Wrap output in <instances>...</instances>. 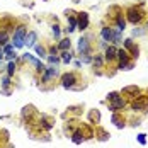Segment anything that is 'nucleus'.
<instances>
[{"mask_svg":"<svg viewBox=\"0 0 148 148\" xmlns=\"http://www.w3.org/2000/svg\"><path fill=\"white\" fill-rule=\"evenodd\" d=\"M60 85L68 90H80L85 85H80V77L77 72H66L60 75Z\"/></svg>","mask_w":148,"mask_h":148,"instance_id":"f257e3e1","label":"nucleus"},{"mask_svg":"<svg viewBox=\"0 0 148 148\" xmlns=\"http://www.w3.org/2000/svg\"><path fill=\"white\" fill-rule=\"evenodd\" d=\"M124 17H126V22L138 26L143 22V19L147 17V12L141 9V5H130L126 10H124Z\"/></svg>","mask_w":148,"mask_h":148,"instance_id":"f03ea898","label":"nucleus"},{"mask_svg":"<svg viewBox=\"0 0 148 148\" xmlns=\"http://www.w3.org/2000/svg\"><path fill=\"white\" fill-rule=\"evenodd\" d=\"M60 70L58 66H55V65H46V70L43 73L39 75V82H41V85H48L46 90H49L53 87V84L56 82V78H60Z\"/></svg>","mask_w":148,"mask_h":148,"instance_id":"7ed1b4c3","label":"nucleus"},{"mask_svg":"<svg viewBox=\"0 0 148 148\" xmlns=\"http://www.w3.org/2000/svg\"><path fill=\"white\" fill-rule=\"evenodd\" d=\"M27 24H17V27L14 29L12 36H10V43L14 45L15 49H21L24 48V41H26V36H27Z\"/></svg>","mask_w":148,"mask_h":148,"instance_id":"20e7f679","label":"nucleus"},{"mask_svg":"<svg viewBox=\"0 0 148 148\" xmlns=\"http://www.w3.org/2000/svg\"><path fill=\"white\" fill-rule=\"evenodd\" d=\"M130 109L133 112H143V114H148V95L147 94H140L138 97L131 99V102H128Z\"/></svg>","mask_w":148,"mask_h":148,"instance_id":"39448f33","label":"nucleus"},{"mask_svg":"<svg viewBox=\"0 0 148 148\" xmlns=\"http://www.w3.org/2000/svg\"><path fill=\"white\" fill-rule=\"evenodd\" d=\"M38 111H36V107L34 106H24L22 107V111H21V118L22 121L26 123V124H29V126H34L36 124V121H38Z\"/></svg>","mask_w":148,"mask_h":148,"instance_id":"423d86ee","label":"nucleus"},{"mask_svg":"<svg viewBox=\"0 0 148 148\" xmlns=\"http://www.w3.org/2000/svg\"><path fill=\"white\" fill-rule=\"evenodd\" d=\"M34 126L38 128V131H51L55 126V119L48 114H41V116H38V121Z\"/></svg>","mask_w":148,"mask_h":148,"instance_id":"0eeeda50","label":"nucleus"},{"mask_svg":"<svg viewBox=\"0 0 148 148\" xmlns=\"http://www.w3.org/2000/svg\"><path fill=\"white\" fill-rule=\"evenodd\" d=\"M77 51L78 55H92L94 53V48H92V41H90L89 36H82L77 43Z\"/></svg>","mask_w":148,"mask_h":148,"instance_id":"6e6552de","label":"nucleus"},{"mask_svg":"<svg viewBox=\"0 0 148 148\" xmlns=\"http://www.w3.org/2000/svg\"><path fill=\"white\" fill-rule=\"evenodd\" d=\"M126 107H128V99H126L124 95H119L118 99L107 102V109H109L111 112H123Z\"/></svg>","mask_w":148,"mask_h":148,"instance_id":"1a4fd4ad","label":"nucleus"},{"mask_svg":"<svg viewBox=\"0 0 148 148\" xmlns=\"http://www.w3.org/2000/svg\"><path fill=\"white\" fill-rule=\"evenodd\" d=\"M15 27H17L15 17H12V15H3V17H0V29L2 31H7V32L12 34Z\"/></svg>","mask_w":148,"mask_h":148,"instance_id":"9d476101","label":"nucleus"},{"mask_svg":"<svg viewBox=\"0 0 148 148\" xmlns=\"http://www.w3.org/2000/svg\"><path fill=\"white\" fill-rule=\"evenodd\" d=\"M65 17H66V21H68V26L65 27V32L66 34H72L77 31V12L72 10V9H68V10H65Z\"/></svg>","mask_w":148,"mask_h":148,"instance_id":"9b49d317","label":"nucleus"},{"mask_svg":"<svg viewBox=\"0 0 148 148\" xmlns=\"http://www.w3.org/2000/svg\"><path fill=\"white\" fill-rule=\"evenodd\" d=\"M92 66H94V73L97 75H102L104 68H106V60H104V55L102 53H95L92 56Z\"/></svg>","mask_w":148,"mask_h":148,"instance_id":"f8f14e48","label":"nucleus"},{"mask_svg":"<svg viewBox=\"0 0 148 148\" xmlns=\"http://www.w3.org/2000/svg\"><path fill=\"white\" fill-rule=\"evenodd\" d=\"M90 26V17H89V12L85 10H80L77 12V29L80 31H87Z\"/></svg>","mask_w":148,"mask_h":148,"instance_id":"ddd939ff","label":"nucleus"},{"mask_svg":"<svg viewBox=\"0 0 148 148\" xmlns=\"http://www.w3.org/2000/svg\"><path fill=\"white\" fill-rule=\"evenodd\" d=\"M116 53H118V48L114 45H107L104 48V60H106V65H111L116 61Z\"/></svg>","mask_w":148,"mask_h":148,"instance_id":"4468645a","label":"nucleus"},{"mask_svg":"<svg viewBox=\"0 0 148 148\" xmlns=\"http://www.w3.org/2000/svg\"><path fill=\"white\" fill-rule=\"evenodd\" d=\"M141 94V89L138 87V85H128V87H123L121 90V95H124L126 99H134V97H138Z\"/></svg>","mask_w":148,"mask_h":148,"instance_id":"2eb2a0df","label":"nucleus"},{"mask_svg":"<svg viewBox=\"0 0 148 148\" xmlns=\"http://www.w3.org/2000/svg\"><path fill=\"white\" fill-rule=\"evenodd\" d=\"M68 136H70L72 143H75V145H82V143L85 141V138H84V133H82V130H80V124H77L73 130H72V133L68 134Z\"/></svg>","mask_w":148,"mask_h":148,"instance_id":"dca6fc26","label":"nucleus"},{"mask_svg":"<svg viewBox=\"0 0 148 148\" xmlns=\"http://www.w3.org/2000/svg\"><path fill=\"white\" fill-rule=\"evenodd\" d=\"M101 39H102L104 43H107V45L112 43V27L111 26L104 24L102 27H101Z\"/></svg>","mask_w":148,"mask_h":148,"instance_id":"f3484780","label":"nucleus"},{"mask_svg":"<svg viewBox=\"0 0 148 148\" xmlns=\"http://www.w3.org/2000/svg\"><path fill=\"white\" fill-rule=\"evenodd\" d=\"M111 121L114 123V126L119 128V130H123V128H126V123H128V119L123 116V112H112V118Z\"/></svg>","mask_w":148,"mask_h":148,"instance_id":"a211bd4d","label":"nucleus"},{"mask_svg":"<svg viewBox=\"0 0 148 148\" xmlns=\"http://www.w3.org/2000/svg\"><path fill=\"white\" fill-rule=\"evenodd\" d=\"M80 130H82V133H84V138H85V140H90V138L95 136L94 126H92L90 123H82V124H80Z\"/></svg>","mask_w":148,"mask_h":148,"instance_id":"6ab92c4d","label":"nucleus"},{"mask_svg":"<svg viewBox=\"0 0 148 148\" xmlns=\"http://www.w3.org/2000/svg\"><path fill=\"white\" fill-rule=\"evenodd\" d=\"M112 24H114V27L116 29H119L121 32L126 29V17H124V14L121 12V14H118L114 19H112Z\"/></svg>","mask_w":148,"mask_h":148,"instance_id":"aec40b11","label":"nucleus"},{"mask_svg":"<svg viewBox=\"0 0 148 148\" xmlns=\"http://www.w3.org/2000/svg\"><path fill=\"white\" fill-rule=\"evenodd\" d=\"M36 43H38V32H36V31H27V36H26L24 46H27V49H29V48H34Z\"/></svg>","mask_w":148,"mask_h":148,"instance_id":"412c9836","label":"nucleus"},{"mask_svg":"<svg viewBox=\"0 0 148 148\" xmlns=\"http://www.w3.org/2000/svg\"><path fill=\"white\" fill-rule=\"evenodd\" d=\"M131 56H130V51L124 49V48H118V53H116V63H126L130 61Z\"/></svg>","mask_w":148,"mask_h":148,"instance_id":"4be33fe9","label":"nucleus"},{"mask_svg":"<svg viewBox=\"0 0 148 148\" xmlns=\"http://www.w3.org/2000/svg\"><path fill=\"white\" fill-rule=\"evenodd\" d=\"M87 119H89V123L92 126H97L101 123V112L97 109H90L89 112H87Z\"/></svg>","mask_w":148,"mask_h":148,"instance_id":"5701e85b","label":"nucleus"},{"mask_svg":"<svg viewBox=\"0 0 148 148\" xmlns=\"http://www.w3.org/2000/svg\"><path fill=\"white\" fill-rule=\"evenodd\" d=\"M94 131H95V138H97L99 141H107V140H109V136H111L109 131H106L102 126H99V124L95 126V130H94Z\"/></svg>","mask_w":148,"mask_h":148,"instance_id":"b1692460","label":"nucleus"},{"mask_svg":"<svg viewBox=\"0 0 148 148\" xmlns=\"http://www.w3.org/2000/svg\"><path fill=\"white\" fill-rule=\"evenodd\" d=\"M34 51H36V56L39 60H43L48 56V46L46 45H41V43H36V46H34Z\"/></svg>","mask_w":148,"mask_h":148,"instance_id":"393cba45","label":"nucleus"},{"mask_svg":"<svg viewBox=\"0 0 148 148\" xmlns=\"http://www.w3.org/2000/svg\"><path fill=\"white\" fill-rule=\"evenodd\" d=\"M60 60H61L63 65H68V63L73 61V53H72L70 49H66V51H60Z\"/></svg>","mask_w":148,"mask_h":148,"instance_id":"a878e982","label":"nucleus"},{"mask_svg":"<svg viewBox=\"0 0 148 148\" xmlns=\"http://www.w3.org/2000/svg\"><path fill=\"white\" fill-rule=\"evenodd\" d=\"M114 68H116V70H123V72H130V70L134 68V60H130V61H126V63H116Z\"/></svg>","mask_w":148,"mask_h":148,"instance_id":"bb28decb","label":"nucleus"},{"mask_svg":"<svg viewBox=\"0 0 148 148\" xmlns=\"http://www.w3.org/2000/svg\"><path fill=\"white\" fill-rule=\"evenodd\" d=\"M58 49L60 51H66V49H70L72 48V41H70V38H63V39H60L58 41Z\"/></svg>","mask_w":148,"mask_h":148,"instance_id":"cd10ccee","label":"nucleus"},{"mask_svg":"<svg viewBox=\"0 0 148 148\" xmlns=\"http://www.w3.org/2000/svg\"><path fill=\"white\" fill-rule=\"evenodd\" d=\"M51 34H53L55 41H60V39H61V26H60L58 22L51 24Z\"/></svg>","mask_w":148,"mask_h":148,"instance_id":"c85d7f7f","label":"nucleus"},{"mask_svg":"<svg viewBox=\"0 0 148 148\" xmlns=\"http://www.w3.org/2000/svg\"><path fill=\"white\" fill-rule=\"evenodd\" d=\"M5 73L9 77H14L17 73V61H9L7 66H5Z\"/></svg>","mask_w":148,"mask_h":148,"instance_id":"c756f323","label":"nucleus"},{"mask_svg":"<svg viewBox=\"0 0 148 148\" xmlns=\"http://www.w3.org/2000/svg\"><path fill=\"white\" fill-rule=\"evenodd\" d=\"M119 43H123V32L116 27H112V43L111 45H119Z\"/></svg>","mask_w":148,"mask_h":148,"instance_id":"7c9ffc66","label":"nucleus"},{"mask_svg":"<svg viewBox=\"0 0 148 148\" xmlns=\"http://www.w3.org/2000/svg\"><path fill=\"white\" fill-rule=\"evenodd\" d=\"M10 36H12L10 32L0 29V48H2V46H5L7 43H10Z\"/></svg>","mask_w":148,"mask_h":148,"instance_id":"2f4dec72","label":"nucleus"},{"mask_svg":"<svg viewBox=\"0 0 148 148\" xmlns=\"http://www.w3.org/2000/svg\"><path fill=\"white\" fill-rule=\"evenodd\" d=\"M46 61H48V65H55V66H58L60 63H61L60 55H48L46 56Z\"/></svg>","mask_w":148,"mask_h":148,"instance_id":"473e14b6","label":"nucleus"},{"mask_svg":"<svg viewBox=\"0 0 148 148\" xmlns=\"http://www.w3.org/2000/svg\"><path fill=\"white\" fill-rule=\"evenodd\" d=\"M128 51H130V56H131V60H138V56H140V46L136 45V43H134V45L131 46Z\"/></svg>","mask_w":148,"mask_h":148,"instance_id":"72a5a7b5","label":"nucleus"},{"mask_svg":"<svg viewBox=\"0 0 148 148\" xmlns=\"http://www.w3.org/2000/svg\"><path fill=\"white\" fill-rule=\"evenodd\" d=\"M19 58V55H17V51H10V53H5V58L3 60H7V61H15V60Z\"/></svg>","mask_w":148,"mask_h":148,"instance_id":"f704fd0d","label":"nucleus"},{"mask_svg":"<svg viewBox=\"0 0 148 148\" xmlns=\"http://www.w3.org/2000/svg\"><path fill=\"white\" fill-rule=\"evenodd\" d=\"M119 95H121V92H109V94L106 95V102H111V101L118 99Z\"/></svg>","mask_w":148,"mask_h":148,"instance_id":"c9c22d12","label":"nucleus"},{"mask_svg":"<svg viewBox=\"0 0 148 148\" xmlns=\"http://www.w3.org/2000/svg\"><path fill=\"white\" fill-rule=\"evenodd\" d=\"M48 55H60V49L56 45H49L48 46Z\"/></svg>","mask_w":148,"mask_h":148,"instance_id":"e433bc0d","label":"nucleus"},{"mask_svg":"<svg viewBox=\"0 0 148 148\" xmlns=\"http://www.w3.org/2000/svg\"><path fill=\"white\" fill-rule=\"evenodd\" d=\"M133 45H134V41L131 39V38H128V39H123V48H124V49H130Z\"/></svg>","mask_w":148,"mask_h":148,"instance_id":"4c0bfd02","label":"nucleus"},{"mask_svg":"<svg viewBox=\"0 0 148 148\" xmlns=\"http://www.w3.org/2000/svg\"><path fill=\"white\" fill-rule=\"evenodd\" d=\"M92 56H94V55H80L82 65H84V63H92Z\"/></svg>","mask_w":148,"mask_h":148,"instance_id":"58836bf2","label":"nucleus"},{"mask_svg":"<svg viewBox=\"0 0 148 148\" xmlns=\"http://www.w3.org/2000/svg\"><path fill=\"white\" fill-rule=\"evenodd\" d=\"M136 140H138L140 145H147V134L145 133H140L138 136H136Z\"/></svg>","mask_w":148,"mask_h":148,"instance_id":"ea45409f","label":"nucleus"},{"mask_svg":"<svg viewBox=\"0 0 148 148\" xmlns=\"http://www.w3.org/2000/svg\"><path fill=\"white\" fill-rule=\"evenodd\" d=\"M2 49H3V53H10V51H14L15 48H14L12 43H7L5 46H2Z\"/></svg>","mask_w":148,"mask_h":148,"instance_id":"a19ab883","label":"nucleus"},{"mask_svg":"<svg viewBox=\"0 0 148 148\" xmlns=\"http://www.w3.org/2000/svg\"><path fill=\"white\" fill-rule=\"evenodd\" d=\"M143 34V29H134L133 31V36H141Z\"/></svg>","mask_w":148,"mask_h":148,"instance_id":"79ce46f5","label":"nucleus"},{"mask_svg":"<svg viewBox=\"0 0 148 148\" xmlns=\"http://www.w3.org/2000/svg\"><path fill=\"white\" fill-rule=\"evenodd\" d=\"M73 65L77 66V68H80V66H82V61H80V60H75V61H73Z\"/></svg>","mask_w":148,"mask_h":148,"instance_id":"37998d69","label":"nucleus"},{"mask_svg":"<svg viewBox=\"0 0 148 148\" xmlns=\"http://www.w3.org/2000/svg\"><path fill=\"white\" fill-rule=\"evenodd\" d=\"M5 58V53H3V49L0 48V63H2V60Z\"/></svg>","mask_w":148,"mask_h":148,"instance_id":"c03bdc74","label":"nucleus"},{"mask_svg":"<svg viewBox=\"0 0 148 148\" xmlns=\"http://www.w3.org/2000/svg\"><path fill=\"white\" fill-rule=\"evenodd\" d=\"M147 29H148V19H147Z\"/></svg>","mask_w":148,"mask_h":148,"instance_id":"a18cd8bd","label":"nucleus"},{"mask_svg":"<svg viewBox=\"0 0 148 148\" xmlns=\"http://www.w3.org/2000/svg\"><path fill=\"white\" fill-rule=\"evenodd\" d=\"M0 147H2V140H0Z\"/></svg>","mask_w":148,"mask_h":148,"instance_id":"49530a36","label":"nucleus"},{"mask_svg":"<svg viewBox=\"0 0 148 148\" xmlns=\"http://www.w3.org/2000/svg\"><path fill=\"white\" fill-rule=\"evenodd\" d=\"M147 95H148V89H147Z\"/></svg>","mask_w":148,"mask_h":148,"instance_id":"de8ad7c7","label":"nucleus"},{"mask_svg":"<svg viewBox=\"0 0 148 148\" xmlns=\"http://www.w3.org/2000/svg\"><path fill=\"white\" fill-rule=\"evenodd\" d=\"M45 2H46V0H45Z\"/></svg>","mask_w":148,"mask_h":148,"instance_id":"09e8293b","label":"nucleus"},{"mask_svg":"<svg viewBox=\"0 0 148 148\" xmlns=\"http://www.w3.org/2000/svg\"><path fill=\"white\" fill-rule=\"evenodd\" d=\"M0 148H2V147H0Z\"/></svg>","mask_w":148,"mask_h":148,"instance_id":"8fccbe9b","label":"nucleus"}]
</instances>
